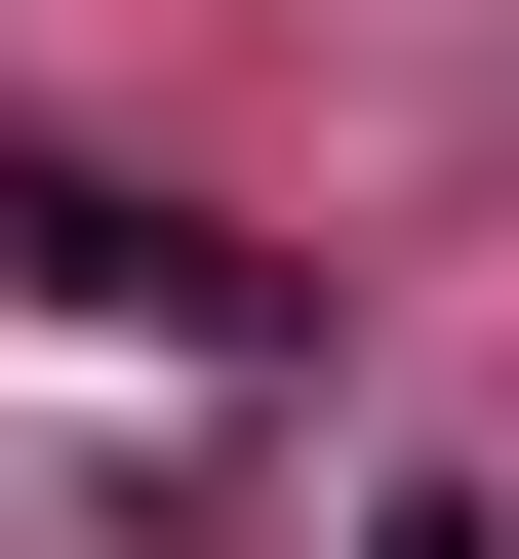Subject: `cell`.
Listing matches in <instances>:
<instances>
[{
	"label": "cell",
	"mask_w": 519,
	"mask_h": 559,
	"mask_svg": "<svg viewBox=\"0 0 519 559\" xmlns=\"http://www.w3.org/2000/svg\"><path fill=\"white\" fill-rule=\"evenodd\" d=\"M0 280H81V320H161V360H280V320H320V280L200 240V200H0Z\"/></svg>",
	"instance_id": "6da1fadb"
},
{
	"label": "cell",
	"mask_w": 519,
	"mask_h": 559,
	"mask_svg": "<svg viewBox=\"0 0 519 559\" xmlns=\"http://www.w3.org/2000/svg\"><path fill=\"white\" fill-rule=\"evenodd\" d=\"M359 559H519V520H480V479H400V520H359Z\"/></svg>",
	"instance_id": "7a4b0ae2"
}]
</instances>
